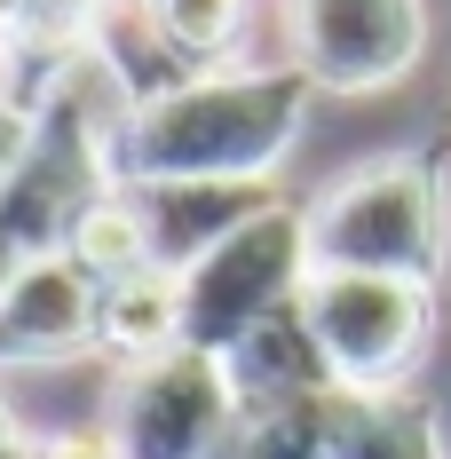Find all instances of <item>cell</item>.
Listing matches in <instances>:
<instances>
[{"instance_id": "1", "label": "cell", "mask_w": 451, "mask_h": 459, "mask_svg": "<svg viewBox=\"0 0 451 459\" xmlns=\"http://www.w3.org/2000/svg\"><path fill=\"white\" fill-rule=\"evenodd\" d=\"M309 80L293 64H222L151 95L119 127V183H277L309 119Z\"/></svg>"}, {"instance_id": "2", "label": "cell", "mask_w": 451, "mask_h": 459, "mask_svg": "<svg viewBox=\"0 0 451 459\" xmlns=\"http://www.w3.org/2000/svg\"><path fill=\"white\" fill-rule=\"evenodd\" d=\"M309 270H364V277H420L436 285L451 254V190L428 151H380L325 183L301 206Z\"/></svg>"}, {"instance_id": "3", "label": "cell", "mask_w": 451, "mask_h": 459, "mask_svg": "<svg viewBox=\"0 0 451 459\" xmlns=\"http://www.w3.org/2000/svg\"><path fill=\"white\" fill-rule=\"evenodd\" d=\"M301 317L333 365L341 396H396L436 341V285L420 277H364V270H309Z\"/></svg>"}, {"instance_id": "4", "label": "cell", "mask_w": 451, "mask_h": 459, "mask_svg": "<svg viewBox=\"0 0 451 459\" xmlns=\"http://www.w3.org/2000/svg\"><path fill=\"white\" fill-rule=\"evenodd\" d=\"M182 285V341L222 357L230 341H246L262 317H277L285 301H301L309 285V222L301 206H262L246 230H230L206 262H190Z\"/></svg>"}, {"instance_id": "5", "label": "cell", "mask_w": 451, "mask_h": 459, "mask_svg": "<svg viewBox=\"0 0 451 459\" xmlns=\"http://www.w3.org/2000/svg\"><path fill=\"white\" fill-rule=\"evenodd\" d=\"M230 420H238V396H230L222 357L182 341L167 357L119 365L103 404V444L111 459H214Z\"/></svg>"}, {"instance_id": "6", "label": "cell", "mask_w": 451, "mask_h": 459, "mask_svg": "<svg viewBox=\"0 0 451 459\" xmlns=\"http://www.w3.org/2000/svg\"><path fill=\"white\" fill-rule=\"evenodd\" d=\"M428 56V0H285V64L317 95H380Z\"/></svg>"}, {"instance_id": "7", "label": "cell", "mask_w": 451, "mask_h": 459, "mask_svg": "<svg viewBox=\"0 0 451 459\" xmlns=\"http://www.w3.org/2000/svg\"><path fill=\"white\" fill-rule=\"evenodd\" d=\"M95 277H80L64 254H32L0 293V365H56L95 349Z\"/></svg>"}, {"instance_id": "8", "label": "cell", "mask_w": 451, "mask_h": 459, "mask_svg": "<svg viewBox=\"0 0 451 459\" xmlns=\"http://www.w3.org/2000/svg\"><path fill=\"white\" fill-rule=\"evenodd\" d=\"M127 198L151 230V262L167 277L206 262L230 230H246L262 206H277L270 183H127Z\"/></svg>"}, {"instance_id": "9", "label": "cell", "mask_w": 451, "mask_h": 459, "mask_svg": "<svg viewBox=\"0 0 451 459\" xmlns=\"http://www.w3.org/2000/svg\"><path fill=\"white\" fill-rule=\"evenodd\" d=\"M222 372H230V396L238 412H270V404H317V396H341L333 388V365L317 349L301 301H285L277 317H262L246 341L222 349Z\"/></svg>"}, {"instance_id": "10", "label": "cell", "mask_w": 451, "mask_h": 459, "mask_svg": "<svg viewBox=\"0 0 451 459\" xmlns=\"http://www.w3.org/2000/svg\"><path fill=\"white\" fill-rule=\"evenodd\" d=\"M325 459H451V452L436 404L396 388V396H333Z\"/></svg>"}, {"instance_id": "11", "label": "cell", "mask_w": 451, "mask_h": 459, "mask_svg": "<svg viewBox=\"0 0 451 459\" xmlns=\"http://www.w3.org/2000/svg\"><path fill=\"white\" fill-rule=\"evenodd\" d=\"M95 349H111L119 365H143V357L182 349V285L167 270L103 285V301H95Z\"/></svg>"}, {"instance_id": "12", "label": "cell", "mask_w": 451, "mask_h": 459, "mask_svg": "<svg viewBox=\"0 0 451 459\" xmlns=\"http://www.w3.org/2000/svg\"><path fill=\"white\" fill-rule=\"evenodd\" d=\"M64 262L80 277H95V285H127V277L159 270V262H151V230H143L127 183H111L103 198L80 206V222L64 230Z\"/></svg>"}, {"instance_id": "13", "label": "cell", "mask_w": 451, "mask_h": 459, "mask_svg": "<svg viewBox=\"0 0 451 459\" xmlns=\"http://www.w3.org/2000/svg\"><path fill=\"white\" fill-rule=\"evenodd\" d=\"M325 428H333V396H317V404H270V412H238L214 459H325Z\"/></svg>"}, {"instance_id": "14", "label": "cell", "mask_w": 451, "mask_h": 459, "mask_svg": "<svg viewBox=\"0 0 451 459\" xmlns=\"http://www.w3.org/2000/svg\"><path fill=\"white\" fill-rule=\"evenodd\" d=\"M151 16H159L167 48H175L190 72H222L230 40L246 24V0H151Z\"/></svg>"}, {"instance_id": "15", "label": "cell", "mask_w": 451, "mask_h": 459, "mask_svg": "<svg viewBox=\"0 0 451 459\" xmlns=\"http://www.w3.org/2000/svg\"><path fill=\"white\" fill-rule=\"evenodd\" d=\"M32 143H40V111H24V103H0V183L32 159Z\"/></svg>"}, {"instance_id": "16", "label": "cell", "mask_w": 451, "mask_h": 459, "mask_svg": "<svg viewBox=\"0 0 451 459\" xmlns=\"http://www.w3.org/2000/svg\"><path fill=\"white\" fill-rule=\"evenodd\" d=\"M24 270V254H16V246H8V238H0V293H8V277Z\"/></svg>"}, {"instance_id": "17", "label": "cell", "mask_w": 451, "mask_h": 459, "mask_svg": "<svg viewBox=\"0 0 451 459\" xmlns=\"http://www.w3.org/2000/svg\"><path fill=\"white\" fill-rule=\"evenodd\" d=\"M24 428H16V412H8V396H0V444H16Z\"/></svg>"}, {"instance_id": "18", "label": "cell", "mask_w": 451, "mask_h": 459, "mask_svg": "<svg viewBox=\"0 0 451 459\" xmlns=\"http://www.w3.org/2000/svg\"><path fill=\"white\" fill-rule=\"evenodd\" d=\"M8 56H16V40L0 32V95H8Z\"/></svg>"}, {"instance_id": "19", "label": "cell", "mask_w": 451, "mask_h": 459, "mask_svg": "<svg viewBox=\"0 0 451 459\" xmlns=\"http://www.w3.org/2000/svg\"><path fill=\"white\" fill-rule=\"evenodd\" d=\"M143 8H151V0H143Z\"/></svg>"}]
</instances>
